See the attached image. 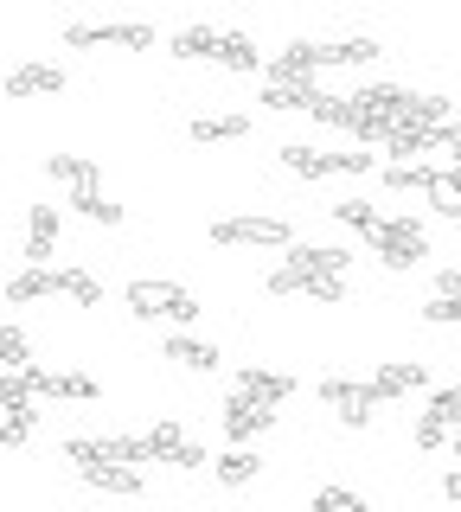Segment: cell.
<instances>
[{"label":"cell","instance_id":"obj_11","mask_svg":"<svg viewBox=\"0 0 461 512\" xmlns=\"http://www.w3.org/2000/svg\"><path fill=\"white\" fill-rule=\"evenodd\" d=\"M263 103L276 109H314L321 103V84H314V77H269V90H263Z\"/></svg>","mask_w":461,"mask_h":512},{"label":"cell","instance_id":"obj_40","mask_svg":"<svg viewBox=\"0 0 461 512\" xmlns=\"http://www.w3.org/2000/svg\"><path fill=\"white\" fill-rule=\"evenodd\" d=\"M26 436H33V429H26L20 416H7V423H0V448H13V442H26Z\"/></svg>","mask_w":461,"mask_h":512},{"label":"cell","instance_id":"obj_33","mask_svg":"<svg viewBox=\"0 0 461 512\" xmlns=\"http://www.w3.org/2000/svg\"><path fill=\"white\" fill-rule=\"evenodd\" d=\"M212 39H218L212 26H186V32H173V52L180 58H212Z\"/></svg>","mask_w":461,"mask_h":512},{"label":"cell","instance_id":"obj_19","mask_svg":"<svg viewBox=\"0 0 461 512\" xmlns=\"http://www.w3.org/2000/svg\"><path fill=\"white\" fill-rule=\"evenodd\" d=\"M410 109V90H397V84H365L353 96V116H404Z\"/></svg>","mask_w":461,"mask_h":512},{"label":"cell","instance_id":"obj_42","mask_svg":"<svg viewBox=\"0 0 461 512\" xmlns=\"http://www.w3.org/2000/svg\"><path fill=\"white\" fill-rule=\"evenodd\" d=\"M442 500H461V468H449V480H442Z\"/></svg>","mask_w":461,"mask_h":512},{"label":"cell","instance_id":"obj_2","mask_svg":"<svg viewBox=\"0 0 461 512\" xmlns=\"http://www.w3.org/2000/svg\"><path fill=\"white\" fill-rule=\"evenodd\" d=\"M129 314H141V320H173V327H186V320L199 314V301L186 295L180 282H129Z\"/></svg>","mask_w":461,"mask_h":512},{"label":"cell","instance_id":"obj_23","mask_svg":"<svg viewBox=\"0 0 461 512\" xmlns=\"http://www.w3.org/2000/svg\"><path fill=\"white\" fill-rule=\"evenodd\" d=\"M39 295H58V288H52V269H39V263H26V269H20V276H13V282H7V301H13V308H26V301H39Z\"/></svg>","mask_w":461,"mask_h":512},{"label":"cell","instance_id":"obj_12","mask_svg":"<svg viewBox=\"0 0 461 512\" xmlns=\"http://www.w3.org/2000/svg\"><path fill=\"white\" fill-rule=\"evenodd\" d=\"M237 391L263 397V404H289V397H295V378L289 372H269V365H244V372H237Z\"/></svg>","mask_w":461,"mask_h":512},{"label":"cell","instance_id":"obj_27","mask_svg":"<svg viewBox=\"0 0 461 512\" xmlns=\"http://www.w3.org/2000/svg\"><path fill=\"white\" fill-rule=\"evenodd\" d=\"M282 167L301 173V180H327V173H333V160H327L321 148H301V141H295V148H282Z\"/></svg>","mask_w":461,"mask_h":512},{"label":"cell","instance_id":"obj_22","mask_svg":"<svg viewBox=\"0 0 461 512\" xmlns=\"http://www.w3.org/2000/svg\"><path fill=\"white\" fill-rule=\"evenodd\" d=\"M52 288H58L65 301H77V308H97V301H103L97 276H84V269H52Z\"/></svg>","mask_w":461,"mask_h":512},{"label":"cell","instance_id":"obj_39","mask_svg":"<svg viewBox=\"0 0 461 512\" xmlns=\"http://www.w3.org/2000/svg\"><path fill=\"white\" fill-rule=\"evenodd\" d=\"M429 410H436L442 423H455V429H461V384H442V391L429 397Z\"/></svg>","mask_w":461,"mask_h":512},{"label":"cell","instance_id":"obj_26","mask_svg":"<svg viewBox=\"0 0 461 512\" xmlns=\"http://www.w3.org/2000/svg\"><path fill=\"white\" fill-rule=\"evenodd\" d=\"M244 135H250L244 116H199L193 122V141H205V148H212V141H244Z\"/></svg>","mask_w":461,"mask_h":512},{"label":"cell","instance_id":"obj_25","mask_svg":"<svg viewBox=\"0 0 461 512\" xmlns=\"http://www.w3.org/2000/svg\"><path fill=\"white\" fill-rule=\"evenodd\" d=\"M218 468V480H225V487H250V480L263 474V455H250V448H231L225 461H212Z\"/></svg>","mask_w":461,"mask_h":512},{"label":"cell","instance_id":"obj_18","mask_svg":"<svg viewBox=\"0 0 461 512\" xmlns=\"http://www.w3.org/2000/svg\"><path fill=\"white\" fill-rule=\"evenodd\" d=\"M212 64H225V71H263V52L244 39V32H218V39H212Z\"/></svg>","mask_w":461,"mask_h":512},{"label":"cell","instance_id":"obj_34","mask_svg":"<svg viewBox=\"0 0 461 512\" xmlns=\"http://www.w3.org/2000/svg\"><path fill=\"white\" fill-rule=\"evenodd\" d=\"M308 116L327 122V128H346V122H353V96H327V90H321V103H314Z\"/></svg>","mask_w":461,"mask_h":512},{"label":"cell","instance_id":"obj_20","mask_svg":"<svg viewBox=\"0 0 461 512\" xmlns=\"http://www.w3.org/2000/svg\"><path fill=\"white\" fill-rule=\"evenodd\" d=\"M429 205H436L442 218H461V167H436L429 173V192H423Z\"/></svg>","mask_w":461,"mask_h":512},{"label":"cell","instance_id":"obj_3","mask_svg":"<svg viewBox=\"0 0 461 512\" xmlns=\"http://www.w3.org/2000/svg\"><path fill=\"white\" fill-rule=\"evenodd\" d=\"M321 404H327V410H340V423H346V429H365V423H372L378 410L391 404V397L378 391V384H353V378H327V384H321Z\"/></svg>","mask_w":461,"mask_h":512},{"label":"cell","instance_id":"obj_8","mask_svg":"<svg viewBox=\"0 0 461 512\" xmlns=\"http://www.w3.org/2000/svg\"><path fill=\"white\" fill-rule=\"evenodd\" d=\"M148 448H154V461H167V468H205V448L193 436H180V423H154Z\"/></svg>","mask_w":461,"mask_h":512},{"label":"cell","instance_id":"obj_43","mask_svg":"<svg viewBox=\"0 0 461 512\" xmlns=\"http://www.w3.org/2000/svg\"><path fill=\"white\" fill-rule=\"evenodd\" d=\"M449 442H455V461H461V429H455V436H449Z\"/></svg>","mask_w":461,"mask_h":512},{"label":"cell","instance_id":"obj_15","mask_svg":"<svg viewBox=\"0 0 461 512\" xmlns=\"http://www.w3.org/2000/svg\"><path fill=\"white\" fill-rule=\"evenodd\" d=\"M77 474H84V480H90L97 493H129V500L141 493V474L129 468V461H84Z\"/></svg>","mask_w":461,"mask_h":512},{"label":"cell","instance_id":"obj_14","mask_svg":"<svg viewBox=\"0 0 461 512\" xmlns=\"http://www.w3.org/2000/svg\"><path fill=\"white\" fill-rule=\"evenodd\" d=\"M58 90H65L58 64H20V71H7V96H58Z\"/></svg>","mask_w":461,"mask_h":512},{"label":"cell","instance_id":"obj_36","mask_svg":"<svg viewBox=\"0 0 461 512\" xmlns=\"http://www.w3.org/2000/svg\"><path fill=\"white\" fill-rule=\"evenodd\" d=\"M449 436H455V423H442L436 410H423V416H417V448H442Z\"/></svg>","mask_w":461,"mask_h":512},{"label":"cell","instance_id":"obj_6","mask_svg":"<svg viewBox=\"0 0 461 512\" xmlns=\"http://www.w3.org/2000/svg\"><path fill=\"white\" fill-rule=\"evenodd\" d=\"M276 410L282 404H263V397H250V391H231L225 397V436L231 442H257L276 429Z\"/></svg>","mask_w":461,"mask_h":512},{"label":"cell","instance_id":"obj_44","mask_svg":"<svg viewBox=\"0 0 461 512\" xmlns=\"http://www.w3.org/2000/svg\"><path fill=\"white\" fill-rule=\"evenodd\" d=\"M455 167H461V154H455Z\"/></svg>","mask_w":461,"mask_h":512},{"label":"cell","instance_id":"obj_17","mask_svg":"<svg viewBox=\"0 0 461 512\" xmlns=\"http://www.w3.org/2000/svg\"><path fill=\"white\" fill-rule=\"evenodd\" d=\"M372 384L385 397H410V391H423V384H429V372H423V365H410V359H385L372 372Z\"/></svg>","mask_w":461,"mask_h":512},{"label":"cell","instance_id":"obj_9","mask_svg":"<svg viewBox=\"0 0 461 512\" xmlns=\"http://www.w3.org/2000/svg\"><path fill=\"white\" fill-rule=\"evenodd\" d=\"M58 256V205H26V263H52Z\"/></svg>","mask_w":461,"mask_h":512},{"label":"cell","instance_id":"obj_38","mask_svg":"<svg viewBox=\"0 0 461 512\" xmlns=\"http://www.w3.org/2000/svg\"><path fill=\"white\" fill-rule=\"evenodd\" d=\"M365 500H359V493L353 487H321V493H314V512H359Z\"/></svg>","mask_w":461,"mask_h":512},{"label":"cell","instance_id":"obj_13","mask_svg":"<svg viewBox=\"0 0 461 512\" xmlns=\"http://www.w3.org/2000/svg\"><path fill=\"white\" fill-rule=\"evenodd\" d=\"M263 71H269V77H314V71H327V52H321L314 39H295L289 52H282V58H269Z\"/></svg>","mask_w":461,"mask_h":512},{"label":"cell","instance_id":"obj_41","mask_svg":"<svg viewBox=\"0 0 461 512\" xmlns=\"http://www.w3.org/2000/svg\"><path fill=\"white\" fill-rule=\"evenodd\" d=\"M436 288H442V295H455V301H461V269H436Z\"/></svg>","mask_w":461,"mask_h":512},{"label":"cell","instance_id":"obj_30","mask_svg":"<svg viewBox=\"0 0 461 512\" xmlns=\"http://www.w3.org/2000/svg\"><path fill=\"white\" fill-rule=\"evenodd\" d=\"M404 122H423V128L449 122V96H417V90H410V109H404Z\"/></svg>","mask_w":461,"mask_h":512},{"label":"cell","instance_id":"obj_31","mask_svg":"<svg viewBox=\"0 0 461 512\" xmlns=\"http://www.w3.org/2000/svg\"><path fill=\"white\" fill-rule=\"evenodd\" d=\"M429 173H436V160H429V167H404V160H397V167H385V186L391 192H429Z\"/></svg>","mask_w":461,"mask_h":512},{"label":"cell","instance_id":"obj_4","mask_svg":"<svg viewBox=\"0 0 461 512\" xmlns=\"http://www.w3.org/2000/svg\"><path fill=\"white\" fill-rule=\"evenodd\" d=\"M65 45H71V52H84V45H122V52H148V45H154V26H141V20H116V26H84V20H71V26H65Z\"/></svg>","mask_w":461,"mask_h":512},{"label":"cell","instance_id":"obj_45","mask_svg":"<svg viewBox=\"0 0 461 512\" xmlns=\"http://www.w3.org/2000/svg\"><path fill=\"white\" fill-rule=\"evenodd\" d=\"M455 384H461V378H455Z\"/></svg>","mask_w":461,"mask_h":512},{"label":"cell","instance_id":"obj_28","mask_svg":"<svg viewBox=\"0 0 461 512\" xmlns=\"http://www.w3.org/2000/svg\"><path fill=\"white\" fill-rule=\"evenodd\" d=\"M71 205H77V218H90V224H122V205H109L97 186H77Z\"/></svg>","mask_w":461,"mask_h":512},{"label":"cell","instance_id":"obj_5","mask_svg":"<svg viewBox=\"0 0 461 512\" xmlns=\"http://www.w3.org/2000/svg\"><path fill=\"white\" fill-rule=\"evenodd\" d=\"M212 244H257V250H289V218H218L212 224Z\"/></svg>","mask_w":461,"mask_h":512},{"label":"cell","instance_id":"obj_29","mask_svg":"<svg viewBox=\"0 0 461 512\" xmlns=\"http://www.w3.org/2000/svg\"><path fill=\"white\" fill-rule=\"evenodd\" d=\"M321 52H327V64H372L378 39H333V45H321Z\"/></svg>","mask_w":461,"mask_h":512},{"label":"cell","instance_id":"obj_37","mask_svg":"<svg viewBox=\"0 0 461 512\" xmlns=\"http://www.w3.org/2000/svg\"><path fill=\"white\" fill-rule=\"evenodd\" d=\"M0 365H33V346L20 327H0Z\"/></svg>","mask_w":461,"mask_h":512},{"label":"cell","instance_id":"obj_7","mask_svg":"<svg viewBox=\"0 0 461 512\" xmlns=\"http://www.w3.org/2000/svg\"><path fill=\"white\" fill-rule=\"evenodd\" d=\"M269 295H308V301H327V308H340L346 301V276H301V269H269Z\"/></svg>","mask_w":461,"mask_h":512},{"label":"cell","instance_id":"obj_10","mask_svg":"<svg viewBox=\"0 0 461 512\" xmlns=\"http://www.w3.org/2000/svg\"><path fill=\"white\" fill-rule=\"evenodd\" d=\"M289 269H301V276H346V256L340 244H289V256H282Z\"/></svg>","mask_w":461,"mask_h":512},{"label":"cell","instance_id":"obj_35","mask_svg":"<svg viewBox=\"0 0 461 512\" xmlns=\"http://www.w3.org/2000/svg\"><path fill=\"white\" fill-rule=\"evenodd\" d=\"M423 320H429V327H455V320H461V301H455V295H442V288H429Z\"/></svg>","mask_w":461,"mask_h":512},{"label":"cell","instance_id":"obj_21","mask_svg":"<svg viewBox=\"0 0 461 512\" xmlns=\"http://www.w3.org/2000/svg\"><path fill=\"white\" fill-rule=\"evenodd\" d=\"M161 359H180L186 372H212V365H218V346H205V340H186V333H173V340L161 346Z\"/></svg>","mask_w":461,"mask_h":512},{"label":"cell","instance_id":"obj_1","mask_svg":"<svg viewBox=\"0 0 461 512\" xmlns=\"http://www.w3.org/2000/svg\"><path fill=\"white\" fill-rule=\"evenodd\" d=\"M365 237H372V250L385 256V269H417L429 256V231L417 218H378Z\"/></svg>","mask_w":461,"mask_h":512},{"label":"cell","instance_id":"obj_24","mask_svg":"<svg viewBox=\"0 0 461 512\" xmlns=\"http://www.w3.org/2000/svg\"><path fill=\"white\" fill-rule=\"evenodd\" d=\"M45 173H52V180H65L71 192L77 186H97V160H84V154H52V160H45Z\"/></svg>","mask_w":461,"mask_h":512},{"label":"cell","instance_id":"obj_16","mask_svg":"<svg viewBox=\"0 0 461 512\" xmlns=\"http://www.w3.org/2000/svg\"><path fill=\"white\" fill-rule=\"evenodd\" d=\"M33 397H39V391L26 384V365H7V378H0V410H7V416H20V423L33 429V423H39Z\"/></svg>","mask_w":461,"mask_h":512},{"label":"cell","instance_id":"obj_32","mask_svg":"<svg viewBox=\"0 0 461 512\" xmlns=\"http://www.w3.org/2000/svg\"><path fill=\"white\" fill-rule=\"evenodd\" d=\"M333 218H340V224H353V231H372V224L385 218V212H378L372 199H340V205H333Z\"/></svg>","mask_w":461,"mask_h":512}]
</instances>
